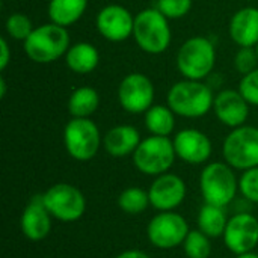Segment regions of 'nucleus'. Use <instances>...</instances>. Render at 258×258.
<instances>
[{
	"mask_svg": "<svg viewBox=\"0 0 258 258\" xmlns=\"http://www.w3.org/2000/svg\"><path fill=\"white\" fill-rule=\"evenodd\" d=\"M100 106V95L91 86H82L73 91L68 98V112L73 118H89Z\"/></svg>",
	"mask_w": 258,
	"mask_h": 258,
	"instance_id": "nucleus-23",
	"label": "nucleus"
},
{
	"mask_svg": "<svg viewBox=\"0 0 258 258\" xmlns=\"http://www.w3.org/2000/svg\"><path fill=\"white\" fill-rule=\"evenodd\" d=\"M133 38L139 48L148 54H160L171 44V27L168 18L157 9L148 8L135 17Z\"/></svg>",
	"mask_w": 258,
	"mask_h": 258,
	"instance_id": "nucleus-4",
	"label": "nucleus"
},
{
	"mask_svg": "<svg viewBox=\"0 0 258 258\" xmlns=\"http://www.w3.org/2000/svg\"><path fill=\"white\" fill-rule=\"evenodd\" d=\"M51 218L53 216L44 204L42 194L33 195L20 218L21 233L30 242H41L47 239L51 231Z\"/></svg>",
	"mask_w": 258,
	"mask_h": 258,
	"instance_id": "nucleus-16",
	"label": "nucleus"
},
{
	"mask_svg": "<svg viewBox=\"0 0 258 258\" xmlns=\"http://www.w3.org/2000/svg\"><path fill=\"white\" fill-rule=\"evenodd\" d=\"M148 206H151L148 190L136 186L124 189L118 197V207L127 215H141L148 209Z\"/></svg>",
	"mask_w": 258,
	"mask_h": 258,
	"instance_id": "nucleus-25",
	"label": "nucleus"
},
{
	"mask_svg": "<svg viewBox=\"0 0 258 258\" xmlns=\"http://www.w3.org/2000/svg\"><path fill=\"white\" fill-rule=\"evenodd\" d=\"M213 112L224 125L237 128L245 125L249 116V103L239 89H224L215 95Z\"/></svg>",
	"mask_w": 258,
	"mask_h": 258,
	"instance_id": "nucleus-17",
	"label": "nucleus"
},
{
	"mask_svg": "<svg viewBox=\"0 0 258 258\" xmlns=\"http://www.w3.org/2000/svg\"><path fill=\"white\" fill-rule=\"evenodd\" d=\"M145 127L154 136L169 138L175 128V113L169 106L153 104L145 112Z\"/></svg>",
	"mask_w": 258,
	"mask_h": 258,
	"instance_id": "nucleus-24",
	"label": "nucleus"
},
{
	"mask_svg": "<svg viewBox=\"0 0 258 258\" xmlns=\"http://www.w3.org/2000/svg\"><path fill=\"white\" fill-rule=\"evenodd\" d=\"M88 8V0H50L48 17L51 23L62 27L76 24Z\"/></svg>",
	"mask_w": 258,
	"mask_h": 258,
	"instance_id": "nucleus-21",
	"label": "nucleus"
},
{
	"mask_svg": "<svg viewBox=\"0 0 258 258\" xmlns=\"http://www.w3.org/2000/svg\"><path fill=\"white\" fill-rule=\"evenodd\" d=\"M222 239L234 255L254 251L258 245V219L249 212L234 213L228 219Z\"/></svg>",
	"mask_w": 258,
	"mask_h": 258,
	"instance_id": "nucleus-12",
	"label": "nucleus"
},
{
	"mask_svg": "<svg viewBox=\"0 0 258 258\" xmlns=\"http://www.w3.org/2000/svg\"><path fill=\"white\" fill-rule=\"evenodd\" d=\"M228 219L230 218L225 212V207L204 203V206L200 209V213H198V230L203 231L210 239L222 237L227 228Z\"/></svg>",
	"mask_w": 258,
	"mask_h": 258,
	"instance_id": "nucleus-22",
	"label": "nucleus"
},
{
	"mask_svg": "<svg viewBox=\"0 0 258 258\" xmlns=\"http://www.w3.org/2000/svg\"><path fill=\"white\" fill-rule=\"evenodd\" d=\"M183 251L187 258H209L212 254L210 237L200 230H190L183 242Z\"/></svg>",
	"mask_w": 258,
	"mask_h": 258,
	"instance_id": "nucleus-26",
	"label": "nucleus"
},
{
	"mask_svg": "<svg viewBox=\"0 0 258 258\" xmlns=\"http://www.w3.org/2000/svg\"><path fill=\"white\" fill-rule=\"evenodd\" d=\"M168 106L183 118H201L213 109L215 95L203 80H180L174 83L166 95Z\"/></svg>",
	"mask_w": 258,
	"mask_h": 258,
	"instance_id": "nucleus-1",
	"label": "nucleus"
},
{
	"mask_svg": "<svg viewBox=\"0 0 258 258\" xmlns=\"http://www.w3.org/2000/svg\"><path fill=\"white\" fill-rule=\"evenodd\" d=\"M63 144L70 157L77 162H88L97 156L103 138L97 124L89 118H71L63 128Z\"/></svg>",
	"mask_w": 258,
	"mask_h": 258,
	"instance_id": "nucleus-7",
	"label": "nucleus"
},
{
	"mask_svg": "<svg viewBox=\"0 0 258 258\" xmlns=\"http://www.w3.org/2000/svg\"><path fill=\"white\" fill-rule=\"evenodd\" d=\"M239 91L249 104L258 106V68L249 74L242 76Z\"/></svg>",
	"mask_w": 258,
	"mask_h": 258,
	"instance_id": "nucleus-31",
	"label": "nucleus"
},
{
	"mask_svg": "<svg viewBox=\"0 0 258 258\" xmlns=\"http://www.w3.org/2000/svg\"><path fill=\"white\" fill-rule=\"evenodd\" d=\"M258 54L255 47H240L234 56V67L242 76L257 70Z\"/></svg>",
	"mask_w": 258,
	"mask_h": 258,
	"instance_id": "nucleus-30",
	"label": "nucleus"
},
{
	"mask_svg": "<svg viewBox=\"0 0 258 258\" xmlns=\"http://www.w3.org/2000/svg\"><path fill=\"white\" fill-rule=\"evenodd\" d=\"M186 183L177 174H162L154 178L148 189L150 204L159 212H172L186 198Z\"/></svg>",
	"mask_w": 258,
	"mask_h": 258,
	"instance_id": "nucleus-13",
	"label": "nucleus"
},
{
	"mask_svg": "<svg viewBox=\"0 0 258 258\" xmlns=\"http://www.w3.org/2000/svg\"><path fill=\"white\" fill-rule=\"evenodd\" d=\"M6 32L8 35L15 39V41H26L30 33L33 32V26H32V21L27 15L24 14H20V12H15V14H11L8 18H6Z\"/></svg>",
	"mask_w": 258,
	"mask_h": 258,
	"instance_id": "nucleus-27",
	"label": "nucleus"
},
{
	"mask_svg": "<svg viewBox=\"0 0 258 258\" xmlns=\"http://www.w3.org/2000/svg\"><path fill=\"white\" fill-rule=\"evenodd\" d=\"M189 231L187 221L174 210L159 212L147 225V237L150 243L162 251L174 249L183 245Z\"/></svg>",
	"mask_w": 258,
	"mask_h": 258,
	"instance_id": "nucleus-10",
	"label": "nucleus"
},
{
	"mask_svg": "<svg viewBox=\"0 0 258 258\" xmlns=\"http://www.w3.org/2000/svg\"><path fill=\"white\" fill-rule=\"evenodd\" d=\"M175 62L184 79L204 80L216 63L215 45L206 36H192L180 47Z\"/></svg>",
	"mask_w": 258,
	"mask_h": 258,
	"instance_id": "nucleus-5",
	"label": "nucleus"
},
{
	"mask_svg": "<svg viewBox=\"0 0 258 258\" xmlns=\"http://www.w3.org/2000/svg\"><path fill=\"white\" fill-rule=\"evenodd\" d=\"M237 258H258L257 252L254 251H249V252H245V254H240V255H236Z\"/></svg>",
	"mask_w": 258,
	"mask_h": 258,
	"instance_id": "nucleus-35",
	"label": "nucleus"
},
{
	"mask_svg": "<svg viewBox=\"0 0 258 258\" xmlns=\"http://www.w3.org/2000/svg\"><path fill=\"white\" fill-rule=\"evenodd\" d=\"M44 204L50 215L60 222H76L86 212L83 192L70 183H56L44 194Z\"/></svg>",
	"mask_w": 258,
	"mask_h": 258,
	"instance_id": "nucleus-9",
	"label": "nucleus"
},
{
	"mask_svg": "<svg viewBox=\"0 0 258 258\" xmlns=\"http://www.w3.org/2000/svg\"><path fill=\"white\" fill-rule=\"evenodd\" d=\"M6 95V82L3 77H0V98H3Z\"/></svg>",
	"mask_w": 258,
	"mask_h": 258,
	"instance_id": "nucleus-34",
	"label": "nucleus"
},
{
	"mask_svg": "<svg viewBox=\"0 0 258 258\" xmlns=\"http://www.w3.org/2000/svg\"><path fill=\"white\" fill-rule=\"evenodd\" d=\"M239 192L249 203L258 204V166L243 171L239 178Z\"/></svg>",
	"mask_w": 258,
	"mask_h": 258,
	"instance_id": "nucleus-28",
	"label": "nucleus"
},
{
	"mask_svg": "<svg viewBox=\"0 0 258 258\" xmlns=\"http://www.w3.org/2000/svg\"><path fill=\"white\" fill-rule=\"evenodd\" d=\"M200 190L206 204L219 207L230 206L239 192V180L227 162H212L200 175Z\"/></svg>",
	"mask_w": 258,
	"mask_h": 258,
	"instance_id": "nucleus-2",
	"label": "nucleus"
},
{
	"mask_svg": "<svg viewBox=\"0 0 258 258\" xmlns=\"http://www.w3.org/2000/svg\"><path fill=\"white\" fill-rule=\"evenodd\" d=\"M231 39L239 47H257L258 44V8L246 6L239 9L228 26Z\"/></svg>",
	"mask_w": 258,
	"mask_h": 258,
	"instance_id": "nucleus-18",
	"label": "nucleus"
},
{
	"mask_svg": "<svg viewBox=\"0 0 258 258\" xmlns=\"http://www.w3.org/2000/svg\"><path fill=\"white\" fill-rule=\"evenodd\" d=\"M95 24L104 39L110 42H121L133 36L135 17L121 5H107L98 12Z\"/></svg>",
	"mask_w": 258,
	"mask_h": 258,
	"instance_id": "nucleus-14",
	"label": "nucleus"
},
{
	"mask_svg": "<svg viewBox=\"0 0 258 258\" xmlns=\"http://www.w3.org/2000/svg\"><path fill=\"white\" fill-rule=\"evenodd\" d=\"M255 50H257V54H258V44H257V47H255Z\"/></svg>",
	"mask_w": 258,
	"mask_h": 258,
	"instance_id": "nucleus-36",
	"label": "nucleus"
},
{
	"mask_svg": "<svg viewBox=\"0 0 258 258\" xmlns=\"http://www.w3.org/2000/svg\"><path fill=\"white\" fill-rule=\"evenodd\" d=\"M11 62V48L6 38H0V70H6Z\"/></svg>",
	"mask_w": 258,
	"mask_h": 258,
	"instance_id": "nucleus-32",
	"label": "nucleus"
},
{
	"mask_svg": "<svg viewBox=\"0 0 258 258\" xmlns=\"http://www.w3.org/2000/svg\"><path fill=\"white\" fill-rule=\"evenodd\" d=\"M141 135L133 125H115L103 136V148L112 157H125L136 151L141 144Z\"/></svg>",
	"mask_w": 258,
	"mask_h": 258,
	"instance_id": "nucleus-19",
	"label": "nucleus"
},
{
	"mask_svg": "<svg viewBox=\"0 0 258 258\" xmlns=\"http://www.w3.org/2000/svg\"><path fill=\"white\" fill-rule=\"evenodd\" d=\"M132 156L136 169L151 177L169 172L177 157L174 142L169 138L154 135L142 139Z\"/></svg>",
	"mask_w": 258,
	"mask_h": 258,
	"instance_id": "nucleus-6",
	"label": "nucleus"
},
{
	"mask_svg": "<svg viewBox=\"0 0 258 258\" xmlns=\"http://www.w3.org/2000/svg\"><path fill=\"white\" fill-rule=\"evenodd\" d=\"M118 101L128 113H145L154 101V85L142 73L125 76L118 86Z\"/></svg>",
	"mask_w": 258,
	"mask_h": 258,
	"instance_id": "nucleus-11",
	"label": "nucleus"
},
{
	"mask_svg": "<svg viewBox=\"0 0 258 258\" xmlns=\"http://www.w3.org/2000/svg\"><path fill=\"white\" fill-rule=\"evenodd\" d=\"M115 258H151L148 254L142 252V251H138V249H128V251H124L121 254H118Z\"/></svg>",
	"mask_w": 258,
	"mask_h": 258,
	"instance_id": "nucleus-33",
	"label": "nucleus"
},
{
	"mask_svg": "<svg viewBox=\"0 0 258 258\" xmlns=\"http://www.w3.org/2000/svg\"><path fill=\"white\" fill-rule=\"evenodd\" d=\"M172 142L177 157L189 165L206 163L213 151L209 136L197 128H184L178 132Z\"/></svg>",
	"mask_w": 258,
	"mask_h": 258,
	"instance_id": "nucleus-15",
	"label": "nucleus"
},
{
	"mask_svg": "<svg viewBox=\"0 0 258 258\" xmlns=\"http://www.w3.org/2000/svg\"><path fill=\"white\" fill-rule=\"evenodd\" d=\"M225 162L239 171H248L258 166V128L242 125L233 128L222 144Z\"/></svg>",
	"mask_w": 258,
	"mask_h": 258,
	"instance_id": "nucleus-8",
	"label": "nucleus"
},
{
	"mask_svg": "<svg viewBox=\"0 0 258 258\" xmlns=\"http://www.w3.org/2000/svg\"><path fill=\"white\" fill-rule=\"evenodd\" d=\"M100 62L98 50L91 42H77L73 44L67 54L65 63L76 74H89L92 73Z\"/></svg>",
	"mask_w": 258,
	"mask_h": 258,
	"instance_id": "nucleus-20",
	"label": "nucleus"
},
{
	"mask_svg": "<svg viewBox=\"0 0 258 258\" xmlns=\"http://www.w3.org/2000/svg\"><path fill=\"white\" fill-rule=\"evenodd\" d=\"M70 47L67 27L54 23L35 27L24 41V51L35 63H51L60 56H65Z\"/></svg>",
	"mask_w": 258,
	"mask_h": 258,
	"instance_id": "nucleus-3",
	"label": "nucleus"
},
{
	"mask_svg": "<svg viewBox=\"0 0 258 258\" xmlns=\"http://www.w3.org/2000/svg\"><path fill=\"white\" fill-rule=\"evenodd\" d=\"M156 8L168 20H177L189 14L192 8V0H157Z\"/></svg>",
	"mask_w": 258,
	"mask_h": 258,
	"instance_id": "nucleus-29",
	"label": "nucleus"
}]
</instances>
